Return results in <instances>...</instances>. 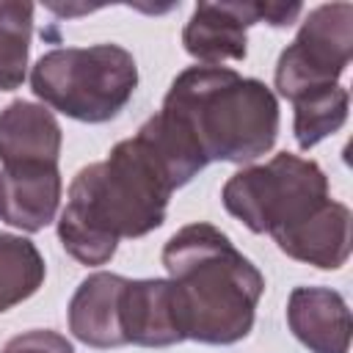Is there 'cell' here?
Returning a JSON list of instances; mask_svg holds the SVG:
<instances>
[{"instance_id": "13", "label": "cell", "mask_w": 353, "mask_h": 353, "mask_svg": "<svg viewBox=\"0 0 353 353\" xmlns=\"http://www.w3.org/2000/svg\"><path fill=\"white\" fill-rule=\"evenodd\" d=\"M273 240L298 262L320 270H336L350 256V210L342 201L328 199L314 215L281 234H273Z\"/></svg>"}, {"instance_id": "10", "label": "cell", "mask_w": 353, "mask_h": 353, "mask_svg": "<svg viewBox=\"0 0 353 353\" xmlns=\"http://www.w3.org/2000/svg\"><path fill=\"white\" fill-rule=\"evenodd\" d=\"M61 190L63 182L58 165L39 163L0 168V221L22 232H41L58 212Z\"/></svg>"}, {"instance_id": "17", "label": "cell", "mask_w": 353, "mask_h": 353, "mask_svg": "<svg viewBox=\"0 0 353 353\" xmlns=\"http://www.w3.org/2000/svg\"><path fill=\"white\" fill-rule=\"evenodd\" d=\"M3 353H74V347L58 331L33 328V331H25V334L8 339V345L3 347Z\"/></svg>"}, {"instance_id": "4", "label": "cell", "mask_w": 353, "mask_h": 353, "mask_svg": "<svg viewBox=\"0 0 353 353\" xmlns=\"http://www.w3.org/2000/svg\"><path fill=\"white\" fill-rule=\"evenodd\" d=\"M30 88L44 102L74 121L102 124L116 119L138 88V66L119 44L58 47L44 52L30 69Z\"/></svg>"}, {"instance_id": "11", "label": "cell", "mask_w": 353, "mask_h": 353, "mask_svg": "<svg viewBox=\"0 0 353 353\" xmlns=\"http://www.w3.org/2000/svg\"><path fill=\"white\" fill-rule=\"evenodd\" d=\"M63 132L50 108L14 99L0 110V165H58Z\"/></svg>"}, {"instance_id": "6", "label": "cell", "mask_w": 353, "mask_h": 353, "mask_svg": "<svg viewBox=\"0 0 353 353\" xmlns=\"http://www.w3.org/2000/svg\"><path fill=\"white\" fill-rule=\"evenodd\" d=\"M353 58V6L323 3L306 14L292 44L279 55L276 91L298 102L336 85Z\"/></svg>"}, {"instance_id": "9", "label": "cell", "mask_w": 353, "mask_h": 353, "mask_svg": "<svg viewBox=\"0 0 353 353\" xmlns=\"http://www.w3.org/2000/svg\"><path fill=\"white\" fill-rule=\"evenodd\" d=\"M287 325L312 353L350 350V309L331 287H295L287 298Z\"/></svg>"}, {"instance_id": "16", "label": "cell", "mask_w": 353, "mask_h": 353, "mask_svg": "<svg viewBox=\"0 0 353 353\" xmlns=\"http://www.w3.org/2000/svg\"><path fill=\"white\" fill-rule=\"evenodd\" d=\"M347 102H350V97L342 85H331L325 91H317V94H309V97L292 102V108H295L292 132H295L298 146L306 152V149L317 146L323 138L342 130V124L347 121Z\"/></svg>"}, {"instance_id": "7", "label": "cell", "mask_w": 353, "mask_h": 353, "mask_svg": "<svg viewBox=\"0 0 353 353\" xmlns=\"http://www.w3.org/2000/svg\"><path fill=\"white\" fill-rule=\"evenodd\" d=\"M262 22L259 3H199L182 30L188 55L204 66L245 58V30Z\"/></svg>"}, {"instance_id": "8", "label": "cell", "mask_w": 353, "mask_h": 353, "mask_svg": "<svg viewBox=\"0 0 353 353\" xmlns=\"http://www.w3.org/2000/svg\"><path fill=\"white\" fill-rule=\"evenodd\" d=\"M121 331L127 345L168 347L185 342L174 284L168 279H127L121 295Z\"/></svg>"}, {"instance_id": "2", "label": "cell", "mask_w": 353, "mask_h": 353, "mask_svg": "<svg viewBox=\"0 0 353 353\" xmlns=\"http://www.w3.org/2000/svg\"><path fill=\"white\" fill-rule=\"evenodd\" d=\"M185 339L234 345L254 328L265 276L212 223H188L163 245Z\"/></svg>"}, {"instance_id": "3", "label": "cell", "mask_w": 353, "mask_h": 353, "mask_svg": "<svg viewBox=\"0 0 353 353\" xmlns=\"http://www.w3.org/2000/svg\"><path fill=\"white\" fill-rule=\"evenodd\" d=\"M210 165L251 163L268 154L279 135V99L256 77L229 66H188L157 110Z\"/></svg>"}, {"instance_id": "12", "label": "cell", "mask_w": 353, "mask_h": 353, "mask_svg": "<svg viewBox=\"0 0 353 353\" xmlns=\"http://www.w3.org/2000/svg\"><path fill=\"white\" fill-rule=\"evenodd\" d=\"M127 279L119 273H91L69 301V331L88 347L127 345L121 331V295Z\"/></svg>"}, {"instance_id": "1", "label": "cell", "mask_w": 353, "mask_h": 353, "mask_svg": "<svg viewBox=\"0 0 353 353\" xmlns=\"http://www.w3.org/2000/svg\"><path fill=\"white\" fill-rule=\"evenodd\" d=\"M174 190L165 165L135 132L102 163H88L74 174L58 218L61 245L80 265H105L121 237H143L163 226Z\"/></svg>"}, {"instance_id": "15", "label": "cell", "mask_w": 353, "mask_h": 353, "mask_svg": "<svg viewBox=\"0 0 353 353\" xmlns=\"http://www.w3.org/2000/svg\"><path fill=\"white\" fill-rule=\"evenodd\" d=\"M33 36V3L0 0V91L25 83Z\"/></svg>"}, {"instance_id": "14", "label": "cell", "mask_w": 353, "mask_h": 353, "mask_svg": "<svg viewBox=\"0 0 353 353\" xmlns=\"http://www.w3.org/2000/svg\"><path fill=\"white\" fill-rule=\"evenodd\" d=\"M44 256L22 234L0 232V314L28 301L44 284Z\"/></svg>"}, {"instance_id": "5", "label": "cell", "mask_w": 353, "mask_h": 353, "mask_svg": "<svg viewBox=\"0 0 353 353\" xmlns=\"http://www.w3.org/2000/svg\"><path fill=\"white\" fill-rule=\"evenodd\" d=\"M221 201L245 229L273 237L303 223L328 201V179L314 160L279 152L265 165L232 174Z\"/></svg>"}]
</instances>
